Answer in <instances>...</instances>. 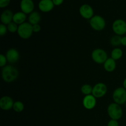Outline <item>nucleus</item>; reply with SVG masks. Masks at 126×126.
<instances>
[{"mask_svg": "<svg viewBox=\"0 0 126 126\" xmlns=\"http://www.w3.org/2000/svg\"><path fill=\"white\" fill-rule=\"evenodd\" d=\"M108 89L106 84L103 82L97 83L94 86L92 94L95 98H102L107 94Z\"/></svg>", "mask_w": 126, "mask_h": 126, "instance_id": "8", "label": "nucleus"}, {"mask_svg": "<svg viewBox=\"0 0 126 126\" xmlns=\"http://www.w3.org/2000/svg\"><path fill=\"white\" fill-rule=\"evenodd\" d=\"M6 57L8 62L11 63H14L19 60L20 54L17 49L14 48H11L7 51Z\"/></svg>", "mask_w": 126, "mask_h": 126, "instance_id": "12", "label": "nucleus"}, {"mask_svg": "<svg viewBox=\"0 0 126 126\" xmlns=\"http://www.w3.org/2000/svg\"><path fill=\"white\" fill-rule=\"evenodd\" d=\"M122 37L119 35H115L112 37L110 39V43L112 46H118L121 44Z\"/></svg>", "mask_w": 126, "mask_h": 126, "instance_id": "22", "label": "nucleus"}, {"mask_svg": "<svg viewBox=\"0 0 126 126\" xmlns=\"http://www.w3.org/2000/svg\"><path fill=\"white\" fill-rule=\"evenodd\" d=\"M28 21H29V23L32 25L38 24L41 21V16L39 12L36 11L32 12L28 17Z\"/></svg>", "mask_w": 126, "mask_h": 126, "instance_id": "18", "label": "nucleus"}, {"mask_svg": "<svg viewBox=\"0 0 126 126\" xmlns=\"http://www.w3.org/2000/svg\"><path fill=\"white\" fill-rule=\"evenodd\" d=\"M90 25L95 31H102L104 30L106 26V22L100 16H94L90 19Z\"/></svg>", "mask_w": 126, "mask_h": 126, "instance_id": "6", "label": "nucleus"}, {"mask_svg": "<svg viewBox=\"0 0 126 126\" xmlns=\"http://www.w3.org/2000/svg\"><path fill=\"white\" fill-rule=\"evenodd\" d=\"M121 44L124 46H126V36L122 37L121 39Z\"/></svg>", "mask_w": 126, "mask_h": 126, "instance_id": "30", "label": "nucleus"}, {"mask_svg": "<svg viewBox=\"0 0 126 126\" xmlns=\"http://www.w3.org/2000/svg\"><path fill=\"white\" fill-rule=\"evenodd\" d=\"M91 57L94 61L98 64L104 63L108 59V55L105 50L102 49H95L92 51Z\"/></svg>", "mask_w": 126, "mask_h": 126, "instance_id": "5", "label": "nucleus"}, {"mask_svg": "<svg viewBox=\"0 0 126 126\" xmlns=\"http://www.w3.org/2000/svg\"><path fill=\"white\" fill-rule=\"evenodd\" d=\"M107 126H119V123L117 120H114V119H111L108 123Z\"/></svg>", "mask_w": 126, "mask_h": 126, "instance_id": "27", "label": "nucleus"}, {"mask_svg": "<svg viewBox=\"0 0 126 126\" xmlns=\"http://www.w3.org/2000/svg\"><path fill=\"white\" fill-rule=\"evenodd\" d=\"M96 98L92 94L86 95L82 100V104L86 109L91 110L94 109L96 106Z\"/></svg>", "mask_w": 126, "mask_h": 126, "instance_id": "9", "label": "nucleus"}, {"mask_svg": "<svg viewBox=\"0 0 126 126\" xmlns=\"http://www.w3.org/2000/svg\"><path fill=\"white\" fill-rule=\"evenodd\" d=\"M7 58L3 54L0 55V66L1 67H4L7 63Z\"/></svg>", "mask_w": 126, "mask_h": 126, "instance_id": "24", "label": "nucleus"}, {"mask_svg": "<svg viewBox=\"0 0 126 126\" xmlns=\"http://www.w3.org/2000/svg\"><path fill=\"white\" fill-rule=\"evenodd\" d=\"M81 92L85 95H88L92 94V91H93V87L89 84H84L81 87Z\"/></svg>", "mask_w": 126, "mask_h": 126, "instance_id": "20", "label": "nucleus"}, {"mask_svg": "<svg viewBox=\"0 0 126 126\" xmlns=\"http://www.w3.org/2000/svg\"><path fill=\"white\" fill-rule=\"evenodd\" d=\"M12 109L17 113H20L24 110V104L20 101L15 102Z\"/></svg>", "mask_w": 126, "mask_h": 126, "instance_id": "21", "label": "nucleus"}, {"mask_svg": "<svg viewBox=\"0 0 126 126\" xmlns=\"http://www.w3.org/2000/svg\"><path fill=\"white\" fill-rule=\"evenodd\" d=\"M123 52L120 48H115L113 49L111 53V57L114 60H117L120 59L123 57Z\"/></svg>", "mask_w": 126, "mask_h": 126, "instance_id": "19", "label": "nucleus"}, {"mask_svg": "<svg viewBox=\"0 0 126 126\" xmlns=\"http://www.w3.org/2000/svg\"><path fill=\"white\" fill-rule=\"evenodd\" d=\"M14 14L10 10H5L1 15V21L2 24L8 25L13 21Z\"/></svg>", "mask_w": 126, "mask_h": 126, "instance_id": "15", "label": "nucleus"}, {"mask_svg": "<svg viewBox=\"0 0 126 126\" xmlns=\"http://www.w3.org/2000/svg\"><path fill=\"white\" fill-rule=\"evenodd\" d=\"M112 29L116 35H124L126 33V22L123 19L116 20L113 23Z\"/></svg>", "mask_w": 126, "mask_h": 126, "instance_id": "7", "label": "nucleus"}, {"mask_svg": "<svg viewBox=\"0 0 126 126\" xmlns=\"http://www.w3.org/2000/svg\"><path fill=\"white\" fill-rule=\"evenodd\" d=\"M123 87L126 89V78L124 79V81H123Z\"/></svg>", "mask_w": 126, "mask_h": 126, "instance_id": "31", "label": "nucleus"}, {"mask_svg": "<svg viewBox=\"0 0 126 126\" xmlns=\"http://www.w3.org/2000/svg\"><path fill=\"white\" fill-rule=\"evenodd\" d=\"M7 30L9 31L11 33H15V32H17L18 30V26H17V24H16V23H14V22H11L9 24L7 25Z\"/></svg>", "mask_w": 126, "mask_h": 126, "instance_id": "23", "label": "nucleus"}, {"mask_svg": "<svg viewBox=\"0 0 126 126\" xmlns=\"http://www.w3.org/2000/svg\"><path fill=\"white\" fill-rule=\"evenodd\" d=\"M13 100L9 96H4L0 99V108L5 111L9 110L13 108Z\"/></svg>", "mask_w": 126, "mask_h": 126, "instance_id": "11", "label": "nucleus"}, {"mask_svg": "<svg viewBox=\"0 0 126 126\" xmlns=\"http://www.w3.org/2000/svg\"><path fill=\"white\" fill-rule=\"evenodd\" d=\"M105 70L108 72H112L114 71L116 67V60L111 58H108L105 62L103 63Z\"/></svg>", "mask_w": 126, "mask_h": 126, "instance_id": "16", "label": "nucleus"}, {"mask_svg": "<svg viewBox=\"0 0 126 126\" xmlns=\"http://www.w3.org/2000/svg\"><path fill=\"white\" fill-rule=\"evenodd\" d=\"M108 114L111 119L119 120L123 117V111L119 105L116 103H112L109 105L107 109Z\"/></svg>", "mask_w": 126, "mask_h": 126, "instance_id": "2", "label": "nucleus"}, {"mask_svg": "<svg viewBox=\"0 0 126 126\" xmlns=\"http://www.w3.org/2000/svg\"><path fill=\"white\" fill-rule=\"evenodd\" d=\"M113 99L114 103L121 105L126 103V89L124 87L116 88L113 94Z\"/></svg>", "mask_w": 126, "mask_h": 126, "instance_id": "4", "label": "nucleus"}, {"mask_svg": "<svg viewBox=\"0 0 126 126\" xmlns=\"http://www.w3.org/2000/svg\"><path fill=\"white\" fill-rule=\"evenodd\" d=\"M79 13L83 18L91 19L94 17V10L89 4H83L80 7Z\"/></svg>", "mask_w": 126, "mask_h": 126, "instance_id": "10", "label": "nucleus"}, {"mask_svg": "<svg viewBox=\"0 0 126 126\" xmlns=\"http://www.w3.org/2000/svg\"><path fill=\"white\" fill-rule=\"evenodd\" d=\"M11 0H0V7L3 8L9 4Z\"/></svg>", "mask_w": 126, "mask_h": 126, "instance_id": "26", "label": "nucleus"}, {"mask_svg": "<svg viewBox=\"0 0 126 126\" xmlns=\"http://www.w3.org/2000/svg\"><path fill=\"white\" fill-rule=\"evenodd\" d=\"M26 18H27L26 14L23 13V12H18L14 14L13 21L12 22L20 25L25 23Z\"/></svg>", "mask_w": 126, "mask_h": 126, "instance_id": "17", "label": "nucleus"}, {"mask_svg": "<svg viewBox=\"0 0 126 126\" xmlns=\"http://www.w3.org/2000/svg\"><path fill=\"white\" fill-rule=\"evenodd\" d=\"M54 6V4L52 0H41L38 4L39 9L44 12H50L53 9Z\"/></svg>", "mask_w": 126, "mask_h": 126, "instance_id": "14", "label": "nucleus"}, {"mask_svg": "<svg viewBox=\"0 0 126 126\" xmlns=\"http://www.w3.org/2000/svg\"><path fill=\"white\" fill-rule=\"evenodd\" d=\"M125 105H126V104H125Z\"/></svg>", "mask_w": 126, "mask_h": 126, "instance_id": "32", "label": "nucleus"}, {"mask_svg": "<svg viewBox=\"0 0 126 126\" xmlns=\"http://www.w3.org/2000/svg\"><path fill=\"white\" fill-rule=\"evenodd\" d=\"M53 2H54V5L55 6H59V5L62 4L63 2V0H52Z\"/></svg>", "mask_w": 126, "mask_h": 126, "instance_id": "29", "label": "nucleus"}, {"mask_svg": "<svg viewBox=\"0 0 126 126\" xmlns=\"http://www.w3.org/2000/svg\"><path fill=\"white\" fill-rule=\"evenodd\" d=\"M41 29V28L39 24H36L33 25V30L34 33H38V32H40Z\"/></svg>", "mask_w": 126, "mask_h": 126, "instance_id": "28", "label": "nucleus"}, {"mask_svg": "<svg viewBox=\"0 0 126 126\" xmlns=\"http://www.w3.org/2000/svg\"><path fill=\"white\" fill-rule=\"evenodd\" d=\"M33 33V25L28 22H25L18 26L17 33L21 38L27 39L30 38Z\"/></svg>", "mask_w": 126, "mask_h": 126, "instance_id": "3", "label": "nucleus"}, {"mask_svg": "<svg viewBox=\"0 0 126 126\" xmlns=\"http://www.w3.org/2000/svg\"><path fill=\"white\" fill-rule=\"evenodd\" d=\"M2 78L5 82H11L16 79L18 76V71L12 65H6L3 67L1 72Z\"/></svg>", "mask_w": 126, "mask_h": 126, "instance_id": "1", "label": "nucleus"}, {"mask_svg": "<svg viewBox=\"0 0 126 126\" xmlns=\"http://www.w3.org/2000/svg\"><path fill=\"white\" fill-rule=\"evenodd\" d=\"M34 2L32 0H22L20 2V8L25 14H31L34 9Z\"/></svg>", "mask_w": 126, "mask_h": 126, "instance_id": "13", "label": "nucleus"}, {"mask_svg": "<svg viewBox=\"0 0 126 126\" xmlns=\"http://www.w3.org/2000/svg\"><path fill=\"white\" fill-rule=\"evenodd\" d=\"M7 31H8L7 30V27L5 25L2 24V23L0 25V35L1 36L5 35L7 33Z\"/></svg>", "mask_w": 126, "mask_h": 126, "instance_id": "25", "label": "nucleus"}]
</instances>
